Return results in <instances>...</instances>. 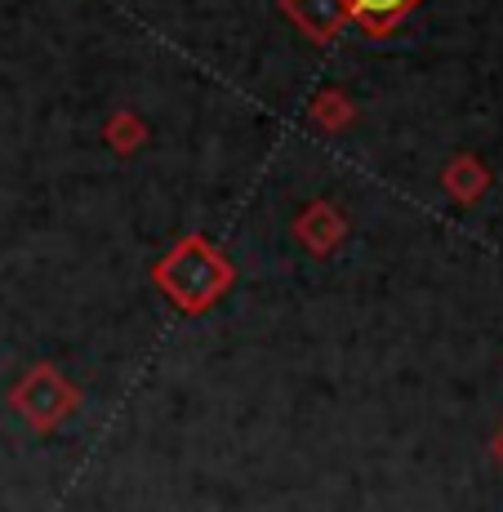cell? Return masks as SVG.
I'll return each mask as SVG.
<instances>
[{
	"instance_id": "cell-1",
	"label": "cell",
	"mask_w": 503,
	"mask_h": 512,
	"mask_svg": "<svg viewBox=\"0 0 503 512\" xmlns=\"http://www.w3.org/2000/svg\"><path fill=\"white\" fill-rule=\"evenodd\" d=\"M165 285L174 290V299L179 303H205V299H214L219 294V285H223V263L214 259L205 245H183L179 254H174L170 263H165Z\"/></svg>"
},
{
	"instance_id": "cell-2",
	"label": "cell",
	"mask_w": 503,
	"mask_h": 512,
	"mask_svg": "<svg viewBox=\"0 0 503 512\" xmlns=\"http://www.w3.org/2000/svg\"><path fill=\"white\" fill-rule=\"evenodd\" d=\"M343 5H348L370 32H383V27H392L397 18H406V9L414 0H343Z\"/></svg>"
}]
</instances>
